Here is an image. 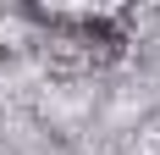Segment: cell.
<instances>
[{
	"instance_id": "obj_1",
	"label": "cell",
	"mask_w": 160,
	"mask_h": 155,
	"mask_svg": "<svg viewBox=\"0 0 160 155\" xmlns=\"http://www.w3.org/2000/svg\"><path fill=\"white\" fill-rule=\"evenodd\" d=\"M66 28V45H55V56H78V67H105L122 50V28L116 22H105V17H61Z\"/></svg>"
}]
</instances>
